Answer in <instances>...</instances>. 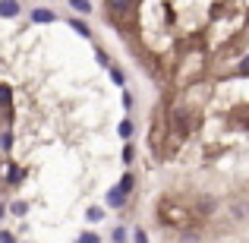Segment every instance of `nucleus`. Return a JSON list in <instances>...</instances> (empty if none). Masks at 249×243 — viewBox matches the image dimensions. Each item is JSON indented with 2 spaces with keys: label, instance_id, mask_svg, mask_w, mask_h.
<instances>
[{
  "label": "nucleus",
  "instance_id": "f257e3e1",
  "mask_svg": "<svg viewBox=\"0 0 249 243\" xmlns=\"http://www.w3.org/2000/svg\"><path fill=\"white\" fill-rule=\"evenodd\" d=\"M32 22H35V25L57 22V13H54V10H41V6H38V10H32Z\"/></svg>",
  "mask_w": 249,
  "mask_h": 243
},
{
  "label": "nucleus",
  "instance_id": "f03ea898",
  "mask_svg": "<svg viewBox=\"0 0 249 243\" xmlns=\"http://www.w3.org/2000/svg\"><path fill=\"white\" fill-rule=\"evenodd\" d=\"M126 206V193H120L117 187L107 189V208H123Z\"/></svg>",
  "mask_w": 249,
  "mask_h": 243
},
{
  "label": "nucleus",
  "instance_id": "7ed1b4c3",
  "mask_svg": "<svg viewBox=\"0 0 249 243\" xmlns=\"http://www.w3.org/2000/svg\"><path fill=\"white\" fill-rule=\"evenodd\" d=\"M19 0H0V16L3 19H13V16H19Z\"/></svg>",
  "mask_w": 249,
  "mask_h": 243
},
{
  "label": "nucleus",
  "instance_id": "20e7f679",
  "mask_svg": "<svg viewBox=\"0 0 249 243\" xmlns=\"http://www.w3.org/2000/svg\"><path fill=\"white\" fill-rule=\"evenodd\" d=\"M70 25H73V32H76V35H82V38H91V29L82 22V19H70Z\"/></svg>",
  "mask_w": 249,
  "mask_h": 243
},
{
  "label": "nucleus",
  "instance_id": "39448f33",
  "mask_svg": "<svg viewBox=\"0 0 249 243\" xmlns=\"http://www.w3.org/2000/svg\"><path fill=\"white\" fill-rule=\"evenodd\" d=\"M85 218H89L91 224H98V221L104 218V208H101V206H91V208H85Z\"/></svg>",
  "mask_w": 249,
  "mask_h": 243
},
{
  "label": "nucleus",
  "instance_id": "423d86ee",
  "mask_svg": "<svg viewBox=\"0 0 249 243\" xmlns=\"http://www.w3.org/2000/svg\"><path fill=\"white\" fill-rule=\"evenodd\" d=\"M107 6H110V13H126L133 6V0H107Z\"/></svg>",
  "mask_w": 249,
  "mask_h": 243
},
{
  "label": "nucleus",
  "instance_id": "0eeeda50",
  "mask_svg": "<svg viewBox=\"0 0 249 243\" xmlns=\"http://www.w3.org/2000/svg\"><path fill=\"white\" fill-rule=\"evenodd\" d=\"M133 183H136V177H133V174H123V177H120V183H117V189L129 196V189H133Z\"/></svg>",
  "mask_w": 249,
  "mask_h": 243
},
{
  "label": "nucleus",
  "instance_id": "6e6552de",
  "mask_svg": "<svg viewBox=\"0 0 249 243\" xmlns=\"http://www.w3.org/2000/svg\"><path fill=\"white\" fill-rule=\"evenodd\" d=\"M110 82L114 85H126V73L120 67H110Z\"/></svg>",
  "mask_w": 249,
  "mask_h": 243
},
{
  "label": "nucleus",
  "instance_id": "1a4fd4ad",
  "mask_svg": "<svg viewBox=\"0 0 249 243\" xmlns=\"http://www.w3.org/2000/svg\"><path fill=\"white\" fill-rule=\"evenodd\" d=\"M117 133H120V139H129V136H133V120H120Z\"/></svg>",
  "mask_w": 249,
  "mask_h": 243
},
{
  "label": "nucleus",
  "instance_id": "9d476101",
  "mask_svg": "<svg viewBox=\"0 0 249 243\" xmlns=\"http://www.w3.org/2000/svg\"><path fill=\"white\" fill-rule=\"evenodd\" d=\"M76 243H101V237H98L95 231H82L79 237H76Z\"/></svg>",
  "mask_w": 249,
  "mask_h": 243
},
{
  "label": "nucleus",
  "instance_id": "9b49d317",
  "mask_svg": "<svg viewBox=\"0 0 249 243\" xmlns=\"http://www.w3.org/2000/svg\"><path fill=\"white\" fill-rule=\"evenodd\" d=\"M10 212L16 215V218H22V215L29 212V202H10Z\"/></svg>",
  "mask_w": 249,
  "mask_h": 243
},
{
  "label": "nucleus",
  "instance_id": "f8f14e48",
  "mask_svg": "<svg viewBox=\"0 0 249 243\" xmlns=\"http://www.w3.org/2000/svg\"><path fill=\"white\" fill-rule=\"evenodd\" d=\"M22 177H25V170L13 164V168H10V177H6V183H19V180H22Z\"/></svg>",
  "mask_w": 249,
  "mask_h": 243
},
{
  "label": "nucleus",
  "instance_id": "ddd939ff",
  "mask_svg": "<svg viewBox=\"0 0 249 243\" xmlns=\"http://www.w3.org/2000/svg\"><path fill=\"white\" fill-rule=\"evenodd\" d=\"M70 6H73V10H79V13H89L91 10L89 0H70Z\"/></svg>",
  "mask_w": 249,
  "mask_h": 243
},
{
  "label": "nucleus",
  "instance_id": "4468645a",
  "mask_svg": "<svg viewBox=\"0 0 249 243\" xmlns=\"http://www.w3.org/2000/svg\"><path fill=\"white\" fill-rule=\"evenodd\" d=\"M110 237H114V243H123V240H126V227H114Z\"/></svg>",
  "mask_w": 249,
  "mask_h": 243
},
{
  "label": "nucleus",
  "instance_id": "2eb2a0df",
  "mask_svg": "<svg viewBox=\"0 0 249 243\" xmlns=\"http://www.w3.org/2000/svg\"><path fill=\"white\" fill-rule=\"evenodd\" d=\"M0 104L10 108V89H6V85H0Z\"/></svg>",
  "mask_w": 249,
  "mask_h": 243
},
{
  "label": "nucleus",
  "instance_id": "dca6fc26",
  "mask_svg": "<svg viewBox=\"0 0 249 243\" xmlns=\"http://www.w3.org/2000/svg\"><path fill=\"white\" fill-rule=\"evenodd\" d=\"M133 240H136V243H148V234H145V231H142V227H136V234H133Z\"/></svg>",
  "mask_w": 249,
  "mask_h": 243
},
{
  "label": "nucleus",
  "instance_id": "f3484780",
  "mask_svg": "<svg viewBox=\"0 0 249 243\" xmlns=\"http://www.w3.org/2000/svg\"><path fill=\"white\" fill-rule=\"evenodd\" d=\"M133 158H136V149H133V146H126V149H123V161L129 164V161H133Z\"/></svg>",
  "mask_w": 249,
  "mask_h": 243
},
{
  "label": "nucleus",
  "instance_id": "a211bd4d",
  "mask_svg": "<svg viewBox=\"0 0 249 243\" xmlns=\"http://www.w3.org/2000/svg\"><path fill=\"white\" fill-rule=\"evenodd\" d=\"M95 57H98V63H101V67H110V60H107V54H104V51H95Z\"/></svg>",
  "mask_w": 249,
  "mask_h": 243
},
{
  "label": "nucleus",
  "instance_id": "6ab92c4d",
  "mask_svg": "<svg viewBox=\"0 0 249 243\" xmlns=\"http://www.w3.org/2000/svg\"><path fill=\"white\" fill-rule=\"evenodd\" d=\"M0 243H16V237L10 231H0Z\"/></svg>",
  "mask_w": 249,
  "mask_h": 243
},
{
  "label": "nucleus",
  "instance_id": "aec40b11",
  "mask_svg": "<svg viewBox=\"0 0 249 243\" xmlns=\"http://www.w3.org/2000/svg\"><path fill=\"white\" fill-rule=\"evenodd\" d=\"M0 142H3V149H10V142H13V136H10V130H6L3 136H0Z\"/></svg>",
  "mask_w": 249,
  "mask_h": 243
},
{
  "label": "nucleus",
  "instance_id": "412c9836",
  "mask_svg": "<svg viewBox=\"0 0 249 243\" xmlns=\"http://www.w3.org/2000/svg\"><path fill=\"white\" fill-rule=\"evenodd\" d=\"M240 73H243V76L249 73V57H246V60H243V63H240Z\"/></svg>",
  "mask_w": 249,
  "mask_h": 243
}]
</instances>
